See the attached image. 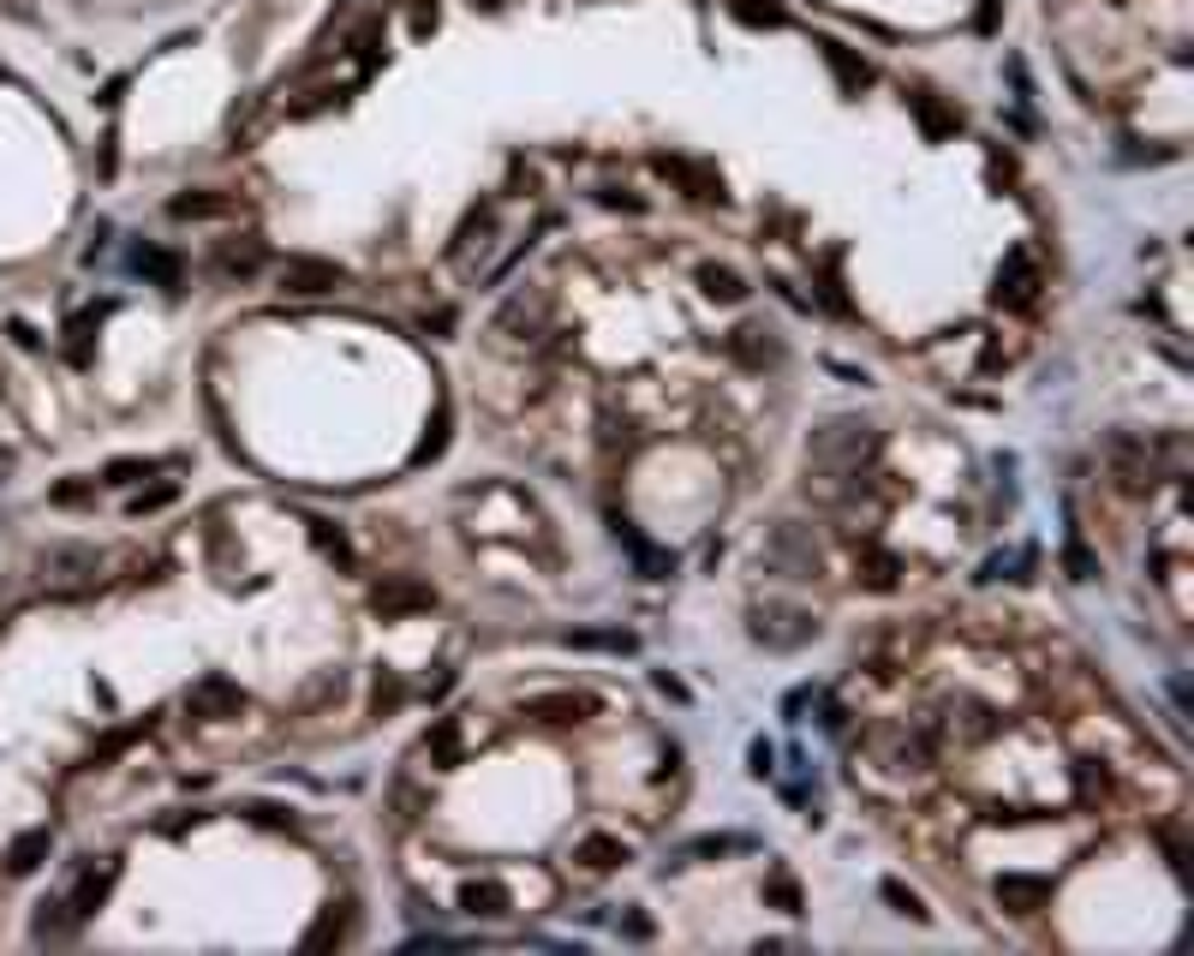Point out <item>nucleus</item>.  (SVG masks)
<instances>
[{
	"label": "nucleus",
	"instance_id": "obj_1",
	"mask_svg": "<svg viewBox=\"0 0 1194 956\" xmlns=\"http://www.w3.org/2000/svg\"><path fill=\"white\" fill-rule=\"evenodd\" d=\"M813 634H818V622H813V610H801V605H759L753 610V640L771 645V652H794V645H806Z\"/></svg>",
	"mask_w": 1194,
	"mask_h": 956
},
{
	"label": "nucleus",
	"instance_id": "obj_2",
	"mask_svg": "<svg viewBox=\"0 0 1194 956\" xmlns=\"http://www.w3.org/2000/svg\"><path fill=\"white\" fill-rule=\"evenodd\" d=\"M1039 287H1045V270H1039V258L1015 245V252L1004 258V270H997V287H992V300L1004 305V312H1034V305H1039Z\"/></svg>",
	"mask_w": 1194,
	"mask_h": 956
},
{
	"label": "nucleus",
	"instance_id": "obj_3",
	"mask_svg": "<svg viewBox=\"0 0 1194 956\" xmlns=\"http://www.w3.org/2000/svg\"><path fill=\"white\" fill-rule=\"evenodd\" d=\"M878 754L890 771H926L938 759V735L926 724H890V729H878Z\"/></svg>",
	"mask_w": 1194,
	"mask_h": 956
},
{
	"label": "nucleus",
	"instance_id": "obj_4",
	"mask_svg": "<svg viewBox=\"0 0 1194 956\" xmlns=\"http://www.w3.org/2000/svg\"><path fill=\"white\" fill-rule=\"evenodd\" d=\"M114 879H120V861H114V855H102V861H91V866H84V873H78V885H72V896H66L72 921H91L96 908L108 903Z\"/></svg>",
	"mask_w": 1194,
	"mask_h": 956
},
{
	"label": "nucleus",
	"instance_id": "obj_5",
	"mask_svg": "<svg viewBox=\"0 0 1194 956\" xmlns=\"http://www.w3.org/2000/svg\"><path fill=\"white\" fill-rule=\"evenodd\" d=\"M526 717H538V724H556V729H568V724H585V717L598 712V700L592 694H573V687H556V694H532L520 705Z\"/></svg>",
	"mask_w": 1194,
	"mask_h": 956
},
{
	"label": "nucleus",
	"instance_id": "obj_6",
	"mask_svg": "<svg viewBox=\"0 0 1194 956\" xmlns=\"http://www.w3.org/2000/svg\"><path fill=\"white\" fill-rule=\"evenodd\" d=\"M431 605H436V586L412 580V574H389V580L371 592L377 616H412V610H431Z\"/></svg>",
	"mask_w": 1194,
	"mask_h": 956
},
{
	"label": "nucleus",
	"instance_id": "obj_7",
	"mask_svg": "<svg viewBox=\"0 0 1194 956\" xmlns=\"http://www.w3.org/2000/svg\"><path fill=\"white\" fill-rule=\"evenodd\" d=\"M245 705V687L228 682V675H203V682L186 687V712L191 717H233Z\"/></svg>",
	"mask_w": 1194,
	"mask_h": 956
},
{
	"label": "nucleus",
	"instance_id": "obj_8",
	"mask_svg": "<svg viewBox=\"0 0 1194 956\" xmlns=\"http://www.w3.org/2000/svg\"><path fill=\"white\" fill-rule=\"evenodd\" d=\"M992 896L1010 908V915H1039V908L1052 903V879L1045 873H1004L992 885Z\"/></svg>",
	"mask_w": 1194,
	"mask_h": 956
},
{
	"label": "nucleus",
	"instance_id": "obj_9",
	"mask_svg": "<svg viewBox=\"0 0 1194 956\" xmlns=\"http://www.w3.org/2000/svg\"><path fill=\"white\" fill-rule=\"evenodd\" d=\"M341 282H347V270L329 258H287L282 263V293H329Z\"/></svg>",
	"mask_w": 1194,
	"mask_h": 956
},
{
	"label": "nucleus",
	"instance_id": "obj_10",
	"mask_svg": "<svg viewBox=\"0 0 1194 956\" xmlns=\"http://www.w3.org/2000/svg\"><path fill=\"white\" fill-rule=\"evenodd\" d=\"M771 563L776 568H789V580H813L818 574V544L801 533V526H776V538H771Z\"/></svg>",
	"mask_w": 1194,
	"mask_h": 956
},
{
	"label": "nucleus",
	"instance_id": "obj_11",
	"mask_svg": "<svg viewBox=\"0 0 1194 956\" xmlns=\"http://www.w3.org/2000/svg\"><path fill=\"white\" fill-rule=\"evenodd\" d=\"M36 568L49 574V580H91V574H96V550H91V544H66V538L61 544H42Z\"/></svg>",
	"mask_w": 1194,
	"mask_h": 956
},
{
	"label": "nucleus",
	"instance_id": "obj_12",
	"mask_svg": "<svg viewBox=\"0 0 1194 956\" xmlns=\"http://www.w3.org/2000/svg\"><path fill=\"white\" fill-rule=\"evenodd\" d=\"M657 174H663V180H681V186H687V198H699V203L723 198V174H717V168H705V161H687V156H657Z\"/></svg>",
	"mask_w": 1194,
	"mask_h": 956
},
{
	"label": "nucleus",
	"instance_id": "obj_13",
	"mask_svg": "<svg viewBox=\"0 0 1194 956\" xmlns=\"http://www.w3.org/2000/svg\"><path fill=\"white\" fill-rule=\"evenodd\" d=\"M615 538H622V550L633 556V568H640V574H652V580H663V574H675V556H669V550H657V544L645 538L633 521H615Z\"/></svg>",
	"mask_w": 1194,
	"mask_h": 956
},
{
	"label": "nucleus",
	"instance_id": "obj_14",
	"mask_svg": "<svg viewBox=\"0 0 1194 956\" xmlns=\"http://www.w3.org/2000/svg\"><path fill=\"white\" fill-rule=\"evenodd\" d=\"M240 203L228 198V191H180V198L168 203L173 222H221V216H233Z\"/></svg>",
	"mask_w": 1194,
	"mask_h": 956
},
{
	"label": "nucleus",
	"instance_id": "obj_15",
	"mask_svg": "<svg viewBox=\"0 0 1194 956\" xmlns=\"http://www.w3.org/2000/svg\"><path fill=\"white\" fill-rule=\"evenodd\" d=\"M747 849H759L747 831H705L693 837V843L675 849V861H711V855H747Z\"/></svg>",
	"mask_w": 1194,
	"mask_h": 956
},
{
	"label": "nucleus",
	"instance_id": "obj_16",
	"mask_svg": "<svg viewBox=\"0 0 1194 956\" xmlns=\"http://www.w3.org/2000/svg\"><path fill=\"white\" fill-rule=\"evenodd\" d=\"M419 747H424V759H431L436 771H454V765H461V717H436Z\"/></svg>",
	"mask_w": 1194,
	"mask_h": 956
},
{
	"label": "nucleus",
	"instance_id": "obj_17",
	"mask_svg": "<svg viewBox=\"0 0 1194 956\" xmlns=\"http://www.w3.org/2000/svg\"><path fill=\"white\" fill-rule=\"evenodd\" d=\"M49 849H54V831H49V826H36V831L12 837V849H7V873H12V879L36 873V866L49 861Z\"/></svg>",
	"mask_w": 1194,
	"mask_h": 956
},
{
	"label": "nucleus",
	"instance_id": "obj_18",
	"mask_svg": "<svg viewBox=\"0 0 1194 956\" xmlns=\"http://www.w3.org/2000/svg\"><path fill=\"white\" fill-rule=\"evenodd\" d=\"M573 861L592 866V873H610V866L627 861V843H622V837H610V831H592V837H580V843H573Z\"/></svg>",
	"mask_w": 1194,
	"mask_h": 956
},
{
	"label": "nucleus",
	"instance_id": "obj_19",
	"mask_svg": "<svg viewBox=\"0 0 1194 956\" xmlns=\"http://www.w3.org/2000/svg\"><path fill=\"white\" fill-rule=\"evenodd\" d=\"M461 908H466V915H478V921L508 915V885H496V879H466V885H461Z\"/></svg>",
	"mask_w": 1194,
	"mask_h": 956
},
{
	"label": "nucleus",
	"instance_id": "obj_20",
	"mask_svg": "<svg viewBox=\"0 0 1194 956\" xmlns=\"http://www.w3.org/2000/svg\"><path fill=\"white\" fill-rule=\"evenodd\" d=\"M131 270H138V275H150V282H156V287H168V293H180V282H186L180 258H173V252H161V245H138V252H131Z\"/></svg>",
	"mask_w": 1194,
	"mask_h": 956
},
{
	"label": "nucleus",
	"instance_id": "obj_21",
	"mask_svg": "<svg viewBox=\"0 0 1194 956\" xmlns=\"http://www.w3.org/2000/svg\"><path fill=\"white\" fill-rule=\"evenodd\" d=\"M818 49H824V66L836 72V84H843L848 96H860L866 84H873V66H866V61H854V54L843 49V42H818Z\"/></svg>",
	"mask_w": 1194,
	"mask_h": 956
},
{
	"label": "nucleus",
	"instance_id": "obj_22",
	"mask_svg": "<svg viewBox=\"0 0 1194 956\" xmlns=\"http://www.w3.org/2000/svg\"><path fill=\"white\" fill-rule=\"evenodd\" d=\"M568 645H573V652H615V658H627L640 640H633L627 628H573Z\"/></svg>",
	"mask_w": 1194,
	"mask_h": 956
},
{
	"label": "nucleus",
	"instance_id": "obj_23",
	"mask_svg": "<svg viewBox=\"0 0 1194 956\" xmlns=\"http://www.w3.org/2000/svg\"><path fill=\"white\" fill-rule=\"evenodd\" d=\"M72 926H78V921H72L66 896H42V903H36V921H31V938H36V945H49V938H66Z\"/></svg>",
	"mask_w": 1194,
	"mask_h": 956
},
{
	"label": "nucleus",
	"instance_id": "obj_24",
	"mask_svg": "<svg viewBox=\"0 0 1194 956\" xmlns=\"http://www.w3.org/2000/svg\"><path fill=\"white\" fill-rule=\"evenodd\" d=\"M908 108L920 114V126L932 132V138H950V132H962V114L943 108V102H938V96H926V91H913V96H908Z\"/></svg>",
	"mask_w": 1194,
	"mask_h": 956
},
{
	"label": "nucleus",
	"instance_id": "obj_25",
	"mask_svg": "<svg viewBox=\"0 0 1194 956\" xmlns=\"http://www.w3.org/2000/svg\"><path fill=\"white\" fill-rule=\"evenodd\" d=\"M729 353H735L741 365H753V371H759L764 359H776V347H771V329H759V323L735 329V335H729Z\"/></svg>",
	"mask_w": 1194,
	"mask_h": 956
},
{
	"label": "nucleus",
	"instance_id": "obj_26",
	"mask_svg": "<svg viewBox=\"0 0 1194 956\" xmlns=\"http://www.w3.org/2000/svg\"><path fill=\"white\" fill-rule=\"evenodd\" d=\"M215 263H221V275H257L263 270V245L257 240H228Z\"/></svg>",
	"mask_w": 1194,
	"mask_h": 956
},
{
	"label": "nucleus",
	"instance_id": "obj_27",
	"mask_svg": "<svg viewBox=\"0 0 1194 956\" xmlns=\"http://www.w3.org/2000/svg\"><path fill=\"white\" fill-rule=\"evenodd\" d=\"M161 466H173V461H138V454H120V461L102 466V484H138V479L161 473Z\"/></svg>",
	"mask_w": 1194,
	"mask_h": 956
},
{
	"label": "nucleus",
	"instance_id": "obj_28",
	"mask_svg": "<svg viewBox=\"0 0 1194 956\" xmlns=\"http://www.w3.org/2000/svg\"><path fill=\"white\" fill-rule=\"evenodd\" d=\"M699 287L711 293V300H741V293H747V282L729 270V263H705V270H699Z\"/></svg>",
	"mask_w": 1194,
	"mask_h": 956
},
{
	"label": "nucleus",
	"instance_id": "obj_29",
	"mask_svg": "<svg viewBox=\"0 0 1194 956\" xmlns=\"http://www.w3.org/2000/svg\"><path fill=\"white\" fill-rule=\"evenodd\" d=\"M96 323H102V305H96V312H78V317L66 323V353H72V365L91 359V335H96Z\"/></svg>",
	"mask_w": 1194,
	"mask_h": 956
},
{
	"label": "nucleus",
	"instance_id": "obj_30",
	"mask_svg": "<svg viewBox=\"0 0 1194 956\" xmlns=\"http://www.w3.org/2000/svg\"><path fill=\"white\" fill-rule=\"evenodd\" d=\"M896 574H902V568H896V556H884V550H866V568L854 574V580H860V586H873V592H890V586H896Z\"/></svg>",
	"mask_w": 1194,
	"mask_h": 956
},
{
	"label": "nucleus",
	"instance_id": "obj_31",
	"mask_svg": "<svg viewBox=\"0 0 1194 956\" xmlns=\"http://www.w3.org/2000/svg\"><path fill=\"white\" fill-rule=\"evenodd\" d=\"M735 19L753 24V31H776V24H783V7H776V0H735Z\"/></svg>",
	"mask_w": 1194,
	"mask_h": 956
},
{
	"label": "nucleus",
	"instance_id": "obj_32",
	"mask_svg": "<svg viewBox=\"0 0 1194 956\" xmlns=\"http://www.w3.org/2000/svg\"><path fill=\"white\" fill-rule=\"evenodd\" d=\"M878 896L896 908V915H913V921H926V903H920V896H913V891L902 885V879H884V885H878Z\"/></svg>",
	"mask_w": 1194,
	"mask_h": 956
},
{
	"label": "nucleus",
	"instance_id": "obj_33",
	"mask_svg": "<svg viewBox=\"0 0 1194 956\" xmlns=\"http://www.w3.org/2000/svg\"><path fill=\"white\" fill-rule=\"evenodd\" d=\"M49 503H54V508H84V503H96V479H66V484H54Z\"/></svg>",
	"mask_w": 1194,
	"mask_h": 956
},
{
	"label": "nucleus",
	"instance_id": "obj_34",
	"mask_svg": "<svg viewBox=\"0 0 1194 956\" xmlns=\"http://www.w3.org/2000/svg\"><path fill=\"white\" fill-rule=\"evenodd\" d=\"M764 896H771L783 915H801V885H794L789 873H771V879H764Z\"/></svg>",
	"mask_w": 1194,
	"mask_h": 956
},
{
	"label": "nucleus",
	"instance_id": "obj_35",
	"mask_svg": "<svg viewBox=\"0 0 1194 956\" xmlns=\"http://www.w3.org/2000/svg\"><path fill=\"white\" fill-rule=\"evenodd\" d=\"M442 449H448V407L436 413V424H431V437L419 443V454H412V466H424V461H442Z\"/></svg>",
	"mask_w": 1194,
	"mask_h": 956
},
{
	"label": "nucleus",
	"instance_id": "obj_36",
	"mask_svg": "<svg viewBox=\"0 0 1194 956\" xmlns=\"http://www.w3.org/2000/svg\"><path fill=\"white\" fill-rule=\"evenodd\" d=\"M1064 568H1069V580H1093V574H1099L1093 550H1087L1081 538H1069V544H1064Z\"/></svg>",
	"mask_w": 1194,
	"mask_h": 956
},
{
	"label": "nucleus",
	"instance_id": "obj_37",
	"mask_svg": "<svg viewBox=\"0 0 1194 956\" xmlns=\"http://www.w3.org/2000/svg\"><path fill=\"white\" fill-rule=\"evenodd\" d=\"M173 496H180V484H150V491H138L126 508H131V514H156V508H168Z\"/></svg>",
	"mask_w": 1194,
	"mask_h": 956
},
{
	"label": "nucleus",
	"instance_id": "obj_38",
	"mask_svg": "<svg viewBox=\"0 0 1194 956\" xmlns=\"http://www.w3.org/2000/svg\"><path fill=\"white\" fill-rule=\"evenodd\" d=\"M138 735H150V717H144V724H131V729H114L108 742L96 747V759H114V754H120V747H131V742H138Z\"/></svg>",
	"mask_w": 1194,
	"mask_h": 956
},
{
	"label": "nucleus",
	"instance_id": "obj_39",
	"mask_svg": "<svg viewBox=\"0 0 1194 956\" xmlns=\"http://www.w3.org/2000/svg\"><path fill=\"white\" fill-rule=\"evenodd\" d=\"M240 813H252L257 826H293V813H287V807H275V801H245Z\"/></svg>",
	"mask_w": 1194,
	"mask_h": 956
},
{
	"label": "nucleus",
	"instance_id": "obj_40",
	"mask_svg": "<svg viewBox=\"0 0 1194 956\" xmlns=\"http://www.w3.org/2000/svg\"><path fill=\"white\" fill-rule=\"evenodd\" d=\"M615 933H622V938H633V945H645V938H652V921H645L640 908H627V915L615 921Z\"/></svg>",
	"mask_w": 1194,
	"mask_h": 956
},
{
	"label": "nucleus",
	"instance_id": "obj_41",
	"mask_svg": "<svg viewBox=\"0 0 1194 956\" xmlns=\"http://www.w3.org/2000/svg\"><path fill=\"white\" fill-rule=\"evenodd\" d=\"M401 700H406V687H401V682H389V687L377 682V712H394Z\"/></svg>",
	"mask_w": 1194,
	"mask_h": 956
},
{
	"label": "nucleus",
	"instance_id": "obj_42",
	"mask_svg": "<svg viewBox=\"0 0 1194 956\" xmlns=\"http://www.w3.org/2000/svg\"><path fill=\"white\" fill-rule=\"evenodd\" d=\"M412 31H419V36H424V31H436V0H431V7H424V0L412 7Z\"/></svg>",
	"mask_w": 1194,
	"mask_h": 956
},
{
	"label": "nucleus",
	"instance_id": "obj_43",
	"mask_svg": "<svg viewBox=\"0 0 1194 956\" xmlns=\"http://www.w3.org/2000/svg\"><path fill=\"white\" fill-rule=\"evenodd\" d=\"M747 759H753V777H771V759L776 754H771V742H753V754H747Z\"/></svg>",
	"mask_w": 1194,
	"mask_h": 956
},
{
	"label": "nucleus",
	"instance_id": "obj_44",
	"mask_svg": "<svg viewBox=\"0 0 1194 956\" xmlns=\"http://www.w3.org/2000/svg\"><path fill=\"white\" fill-rule=\"evenodd\" d=\"M12 342H19V347H31V353H36V329H31V323H12Z\"/></svg>",
	"mask_w": 1194,
	"mask_h": 956
},
{
	"label": "nucleus",
	"instance_id": "obj_45",
	"mask_svg": "<svg viewBox=\"0 0 1194 956\" xmlns=\"http://www.w3.org/2000/svg\"><path fill=\"white\" fill-rule=\"evenodd\" d=\"M992 24H997V0H985V7H980V31H992Z\"/></svg>",
	"mask_w": 1194,
	"mask_h": 956
},
{
	"label": "nucleus",
	"instance_id": "obj_46",
	"mask_svg": "<svg viewBox=\"0 0 1194 956\" xmlns=\"http://www.w3.org/2000/svg\"><path fill=\"white\" fill-rule=\"evenodd\" d=\"M7 466H12V454H7V449H0V473H7Z\"/></svg>",
	"mask_w": 1194,
	"mask_h": 956
}]
</instances>
